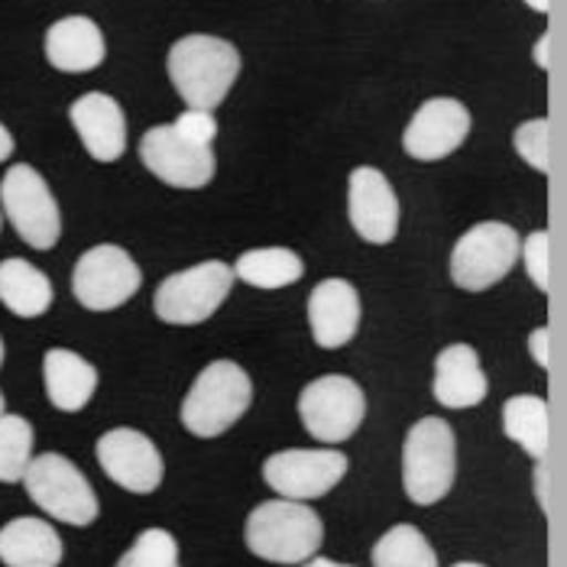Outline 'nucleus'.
I'll return each instance as SVG.
<instances>
[{
    "mask_svg": "<svg viewBox=\"0 0 567 567\" xmlns=\"http://www.w3.org/2000/svg\"><path fill=\"white\" fill-rule=\"evenodd\" d=\"M169 79L188 107L215 111L240 75V52L220 37H182L169 49Z\"/></svg>",
    "mask_w": 567,
    "mask_h": 567,
    "instance_id": "obj_1",
    "label": "nucleus"
},
{
    "mask_svg": "<svg viewBox=\"0 0 567 567\" xmlns=\"http://www.w3.org/2000/svg\"><path fill=\"white\" fill-rule=\"evenodd\" d=\"M244 538L247 548L262 561L306 565L321 548L324 525L321 516L299 499H266L247 516Z\"/></svg>",
    "mask_w": 567,
    "mask_h": 567,
    "instance_id": "obj_2",
    "label": "nucleus"
},
{
    "mask_svg": "<svg viewBox=\"0 0 567 567\" xmlns=\"http://www.w3.org/2000/svg\"><path fill=\"white\" fill-rule=\"evenodd\" d=\"M457 444L444 419H419L402 444V486L415 506H435L454 486Z\"/></svg>",
    "mask_w": 567,
    "mask_h": 567,
    "instance_id": "obj_3",
    "label": "nucleus"
},
{
    "mask_svg": "<svg viewBox=\"0 0 567 567\" xmlns=\"http://www.w3.org/2000/svg\"><path fill=\"white\" fill-rule=\"evenodd\" d=\"M254 402V383L234 360L208 363L182 402V425L195 437L224 435Z\"/></svg>",
    "mask_w": 567,
    "mask_h": 567,
    "instance_id": "obj_4",
    "label": "nucleus"
},
{
    "mask_svg": "<svg viewBox=\"0 0 567 567\" xmlns=\"http://www.w3.org/2000/svg\"><path fill=\"white\" fill-rule=\"evenodd\" d=\"M523 237L503 220L474 224L451 250V279L464 292H483L496 286L519 260Z\"/></svg>",
    "mask_w": 567,
    "mask_h": 567,
    "instance_id": "obj_5",
    "label": "nucleus"
},
{
    "mask_svg": "<svg viewBox=\"0 0 567 567\" xmlns=\"http://www.w3.org/2000/svg\"><path fill=\"white\" fill-rule=\"evenodd\" d=\"M27 493L45 516L65 525H91L97 519V496L87 477L62 454H40L30 461Z\"/></svg>",
    "mask_w": 567,
    "mask_h": 567,
    "instance_id": "obj_6",
    "label": "nucleus"
},
{
    "mask_svg": "<svg viewBox=\"0 0 567 567\" xmlns=\"http://www.w3.org/2000/svg\"><path fill=\"white\" fill-rule=\"evenodd\" d=\"M230 286H234V269L227 262H198L163 279L153 296V308L166 324H202L224 306Z\"/></svg>",
    "mask_w": 567,
    "mask_h": 567,
    "instance_id": "obj_7",
    "label": "nucleus"
},
{
    "mask_svg": "<svg viewBox=\"0 0 567 567\" xmlns=\"http://www.w3.org/2000/svg\"><path fill=\"white\" fill-rule=\"evenodd\" d=\"M0 205L10 218L13 230L33 247L52 250L62 237V215L55 205V195L49 192L45 178L33 166L17 163L10 166L0 182Z\"/></svg>",
    "mask_w": 567,
    "mask_h": 567,
    "instance_id": "obj_8",
    "label": "nucleus"
},
{
    "mask_svg": "<svg viewBox=\"0 0 567 567\" xmlns=\"http://www.w3.org/2000/svg\"><path fill=\"white\" fill-rule=\"evenodd\" d=\"M143 286V272L117 244H97L79 257L72 272V292L87 311H114Z\"/></svg>",
    "mask_w": 567,
    "mask_h": 567,
    "instance_id": "obj_9",
    "label": "nucleus"
},
{
    "mask_svg": "<svg viewBox=\"0 0 567 567\" xmlns=\"http://www.w3.org/2000/svg\"><path fill=\"white\" fill-rule=\"evenodd\" d=\"M299 415H302L306 432L315 441L341 444L360 429V422L367 415V395L350 377L328 373L302 390Z\"/></svg>",
    "mask_w": 567,
    "mask_h": 567,
    "instance_id": "obj_10",
    "label": "nucleus"
},
{
    "mask_svg": "<svg viewBox=\"0 0 567 567\" xmlns=\"http://www.w3.org/2000/svg\"><path fill=\"white\" fill-rule=\"evenodd\" d=\"M348 474V457L334 447H289L272 454L262 464V481L269 483L282 499H318L331 493Z\"/></svg>",
    "mask_w": 567,
    "mask_h": 567,
    "instance_id": "obj_11",
    "label": "nucleus"
},
{
    "mask_svg": "<svg viewBox=\"0 0 567 567\" xmlns=\"http://www.w3.org/2000/svg\"><path fill=\"white\" fill-rule=\"evenodd\" d=\"M140 159L159 182H166L173 188H205L218 169L212 146L185 140L173 124L143 133Z\"/></svg>",
    "mask_w": 567,
    "mask_h": 567,
    "instance_id": "obj_12",
    "label": "nucleus"
},
{
    "mask_svg": "<svg viewBox=\"0 0 567 567\" xmlns=\"http://www.w3.org/2000/svg\"><path fill=\"white\" fill-rule=\"evenodd\" d=\"M97 464L117 486L140 496L153 493L166 474L159 447L136 429H114L97 437Z\"/></svg>",
    "mask_w": 567,
    "mask_h": 567,
    "instance_id": "obj_13",
    "label": "nucleus"
},
{
    "mask_svg": "<svg viewBox=\"0 0 567 567\" xmlns=\"http://www.w3.org/2000/svg\"><path fill=\"white\" fill-rule=\"evenodd\" d=\"M471 133V111L457 97L425 101L402 133V146L412 159L435 163L451 156Z\"/></svg>",
    "mask_w": 567,
    "mask_h": 567,
    "instance_id": "obj_14",
    "label": "nucleus"
},
{
    "mask_svg": "<svg viewBox=\"0 0 567 567\" xmlns=\"http://www.w3.org/2000/svg\"><path fill=\"white\" fill-rule=\"evenodd\" d=\"M348 215L367 244H393L399 230V198L390 178L373 166H357L348 178Z\"/></svg>",
    "mask_w": 567,
    "mask_h": 567,
    "instance_id": "obj_15",
    "label": "nucleus"
},
{
    "mask_svg": "<svg viewBox=\"0 0 567 567\" xmlns=\"http://www.w3.org/2000/svg\"><path fill=\"white\" fill-rule=\"evenodd\" d=\"M72 127L82 136V146L87 150L91 159L97 163H117L127 150V121L121 104L111 94L91 91L82 94L72 111Z\"/></svg>",
    "mask_w": 567,
    "mask_h": 567,
    "instance_id": "obj_16",
    "label": "nucleus"
},
{
    "mask_svg": "<svg viewBox=\"0 0 567 567\" xmlns=\"http://www.w3.org/2000/svg\"><path fill=\"white\" fill-rule=\"evenodd\" d=\"M308 324L315 344L344 348L360 328V296L348 279H324L308 296Z\"/></svg>",
    "mask_w": 567,
    "mask_h": 567,
    "instance_id": "obj_17",
    "label": "nucleus"
},
{
    "mask_svg": "<svg viewBox=\"0 0 567 567\" xmlns=\"http://www.w3.org/2000/svg\"><path fill=\"white\" fill-rule=\"evenodd\" d=\"M104 33L87 17H65L45 33V59L59 72H91L104 62Z\"/></svg>",
    "mask_w": 567,
    "mask_h": 567,
    "instance_id": "obj_18",
    "label": "nucleus"
},
{
    "mask_svg": "<svg viewBox=\"0 0 567 567\" xmlns=\"http://www.w3.org/2000/svg\"><path fill=\"white\" fill-rule=\"evenodd\" d=\"M435 399L444 409H471L486 399V373L471 344H451L435 360Z\"/></svg>",
    "mask_w": 567,
    "mask_h": 567,
    "instance_id": "obj_19",
    "label": "nucleus"
},
{
    "mask_svg": "<svg viewBox=\"0 0 567 567\" xmlns=\"http://www.w3.org/2000/svg\"><path fill=\"white\" fill-rule=\"evenodd\" d=\"M45 395L62 412H82L97 390V370L75 350L52 348L43 357Z\"/></svg>",
    "mask_w": 567,
    "mask_h": 567,
    "instance_id": "obj_20",
    "label": "nucleus"
},
{
    "mask_svg": "<svg viewBox=\"0 0 567 567\" xmlns=\"http://www.w3.org/2000/svg\"><path fill=\"white\" fill-rule=\"evenodd\" d=\"M0 561L7 567H59L62 538L45 519H10L0 528Z\"/></svg>",
    "mask_w": 567,
    "mask_h": 567,
    "instance_id": "obj_21",
    "label": "nucleus"
},
{
    "mask_svg": "<svg viewBox=\"0 0 567 567\" xmlns=\"http://www.w3.org/2000/svg\"><path fill=\"white\" fill-rule=\"evenodd\" d=\"M0 302L17 318H40L52 306V282L33 262L10 257L0 262Z\"/></svg>",
    "mask_w": 567,
    "mask_h": 567,
    "instance_id": "obj_22",
    "label": "nucleus"
},
{
    "mask_svg": "<svg viewBox=\"0 0 567 567\" xmlns=\"http://www.w3.org/2000/svg\"><path fill=\"white\" fill-rule=\"evenodd\" d=\"M548 402L542 395H513L503 405V432L509 441H516L528 457L542 461L548 454L551 441V419Z\"/></svg>",
    "mask_w": 567,
    "mask_h": 567,
    "instance_id": "obj_23",
    "label": "nucleus"
},
{
    "mask_svg": "<svg viewBox=\"0 0 567 567\" xmlns=\"http://www.w3.org/2000/svg\"><path fill=\"white\" fill-rule=\"evenodd\" d=\"M237 279H244L254 289H282L302 279L306 262L299 260L296 250L286 247H260V250H247L237 257V266H230Z\"/></svg>",
    "mask_w": 567,
    "mask_h": 567,
    "instance_id": "obj_24",
    "label": "nucleus"
},
{
    "mask_svg": "<svg viewBox=\"0 0 567 567\" xmlns=\"http://www.w3.org/2000/svg\"><path fill=\"white\" fill-rule=\"evenodd\" d=\"M373 567H437V555L415 525H393L373 545Z\"/></svg>",
    "mask_w": 567,
    "mask_h": 567,
    "instance_id": "obj_25",
    "label": "nucleus"
},
{
    "mask_svg": "<svg viewBox=\"0 0 567 567\" xmlns=\"http://www.w3.org/2000/svg\"><path fill=\"white\" fill-rule=\"evenodd\" d=\"M33 461V425L20 415H0V483L23 481Z\"/></svg>",
    "mask_w": 567,
    "mask_h": 567,
    "instance_id": "obj_26",
    "label": "nucleus"
},
{
    "mask_svg": "<svg viewBox=\"0 0 567 567\" xmlns=\"http://www.w3.org/2000/svg\"><path fill=\"white\" fill-rule=\"evenodd\" d=\"M117 567H178V545L166 528H146Z\"/></svg>",
    "mask_w": 567,
    "mask_h": 567,
    "instance_id": "obj_27",
    "label": "nucleus"
},
{
    "mask_svg": "<svg viewBox=\"0 0 567 567\" xmlns=\"http://www.w3.org/2000/svg\"><path fill=\"white\" fill-rule=\"evenodd\" d=\"M513 146L532 169L545 175L551 173V121L548 117H535V121L519 124L513 133Z\"/></svg>",
    "mask_w": 567,
    "mask_h": 567,
    "instance_id": "obj_28",
    "label": "nucleus"
},
{
    "mask_svg": "<svg viewBox=\"0 0 567 567\" xmlns=\"http://www.w3.org/2000/svg\"><path fill=\"white\" fill-rule=\"evenodd\" d=\"M519 257L525 262L528 279L535 282L538 292H551V234L548 230H535L528 234L519 247Z\"/></svg>",
    "mask_w": 567,
    "mask_h": 567,
    "instance_id": "obj_29",
    "label": "nucleus"
},
{
    "mask_svg": "<svg viewBox=\"0 0 567 567\" xmlns=\"http://www.w3.org/2000/svg\"><path fill=\"white\" fill-rule=\"evenodd\" d=\"M173 127L182 133L185 140L202 143V146H212L215 136H218V121H215V114H212V111H198V107L182 111Z\"/></svg>",
    "mask_w": 567,
    "mask_h": 567,
    "instance_id": "obj_30",
    "label": "nucleus"
},
{
    "mask_svg": "<svg viewBox=\"0 0 567 567\" xmlns=\"http://www.w3.org/2000/svg\"><path fill=\"white\" fill-rule=\"evenodd\" d=\"M528 350H532L535 363L542 370H548L551 367V328H535L532 338H528Z\"/></svg>",
    "mask_w": 567,
    "mask_h": 567,
    "instance_id": "obj_31",
    "label": "nucleus"
},
{
    "mask_svg": "<svg viewBox=\"0 0 567 567\" xmlns=\"http://www.w3.org/2000/svg\"><path fill=\"white\" fill-rule=\"evenodd\" d=\"M535 62H538V69H548L551 65V33H545L538 45H535Z\"/></svg>",
    "mask_w": 567,
    "mask_h": 567,
    "instance_id": "obj_32",
    "label": "nucleus"
},
{
    "mask_svg": "<svg viewBox=\"0 0 567 567\" xmlns=\"http://www.w3.org/2000/svg\"><path fill=\"white\" fill-rule=\"evenodd\" d=\"M10 153H13V136H10V131H7V127L0 124V163H3V159H7Z\"/></svg>",
    "mask_w": 567,
    "mask_h": 567,
    "instance_id": "obj_33",
    "label": "nucleus"
},
{
    "mask_svg": "<svg viewBox=\"0 0 567 567\" xmlns=\"http://www.w3.org/2000/svg\"><path fill=\"white\" fill-rule=\"evenodd\" d=\"M302 567H350V565H338V561H331V558H308Z\"/></svg>",
    "mask_w": 567,
    "mask_h": 567,
    "instance_id": "obj_34",
    "label": "nucleus"
},
{
    "mask_svg": "<svg viewBox=\"0 0 567 567\" xmlns=\"http://www.w3.org/2000/svg\"><path fill=\"white\" fill-rule=\"evenodd\" d=\"M532 10H538V13H548L551 10V0H525Z\"/></svg>",
    "mask_w": 567,
    "mask_h": 567,
    "instance_id": "obj_35",
    "label": "nucleus"
},
{
    "mask_svg": "<svg viewBox=\"0 0 567 567\" xmlns=\"http://www.w3.org/2000/svg\"><path fill=\"white\" fill-rule=\"evenodd\" d=\"M451 567H486V565H474V561H461V565H451Z\"/></svg>",
    "mask_w": 567,
    "mask_h": 567,
    "instance_id": "obj_36",
    "label": "nucleus"
},
{
    "mask_svg": "<svg viewBox=\"0 0 567 567\" xmlns=\"http://www.w3.org/2000/svg\"><path fill=\"white\" fill-rule=\"evenodd\" d=\"M0 367H3V341H0Z\"/></svg>",
    "mask_w": 567,
    "mask_h": 567,
    "instance_id": "obj_37",
    "label": "nucleus"
},
{
    "mask_svg": "<svg viewBox=\"0 0 567 567\" xmlns=\"http://www.w3.org/2000/svg\"><path fill=\"white\" fill-rule=\"evenodd\" d=\"M0 415H3V393H0Z\"/></svg>",
    "mask_w": 567,
    "mask_h": 567,
    "instance_id": "obj_38",
    "label": "nucleus"
}]
</instances>
